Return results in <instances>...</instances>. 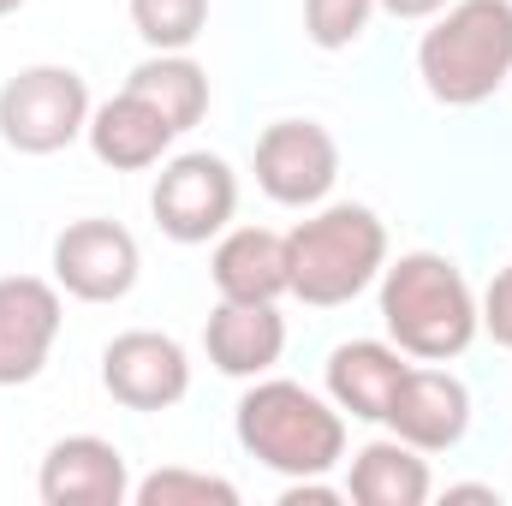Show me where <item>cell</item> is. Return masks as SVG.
I'll use <instances>...</instances> for the list:
<instances>
[{"instance_id": "obj_1", "label": "cell", "mask_w": 512, "mask_h": 506, "mask_svg": "<svg viewBox=\"0 0 512 506\" xmlns=\"http://www.w3.org/2000/svg\"><path fill=\"white\" fill-rule=\"evenodd\" d=\"M382 322L405 358L447 364L477 340V292L441 251H405L382 268Z\"/></svg>"}, {"instance_id": "obj_2", "label": "cell", "mask_w": 512, "mask_h": 506, "mask_svg": "<svg viewBox=\"0 0 512 506\" xmlns=\"http://www.w3.org/2000/svg\"><path fill=\"white\" fill-rule=\"evenodd\" d=\"M387 268V227L364 203H322L286 233V292L310 310L352 304Z\"/></svg>"}, {"instance_id": "obj_3", "label": "cell", "mask_w": 512, "mask_h": 506, "mask_svg": "<svg viewBox=\"0 0 512 506\" xmlns=\"http://www.w3.org/2000/svg\"><path fill=\"white\" fill-rule=\"evenodd\" d=\"M417 78L441 108H477L512 84V0H453L417 42Z\"/></svg>"}, {"instance_id": "obj_4", "label": "cell", "mask_w": 512, "mask_h": 506, "mask_svg": "<svg viewBox=\"0 0 512 506\" xmlns=\"http://www.w3.org/2000/svg\"><path fill=\"white\" fill-rule=\"evenodd\" d=\"M233 429L256 465L280 477H328L346 459V411L298 381H256Z\"/></svg>"}, {"instance_id": "obj_5", "label": "cell", "mask_w": 512, "mask_h": 506, "mask_svg": "<svg viewBox=\"0 0 512 506\" xmlns=\"http://www.w3.org/2000/svg\"><path fill=\"white\" fill-rule=\"evenodd\" d=\"M90 84L72 66H24L0 84V143L18 155H60L90 126Z\"/></svg>"}, {"instance_id": "obj_6", "label": "cell", "mask_w": 512, "mask_h": 506, "mask_svg": "<svg viewBox=\"0 0 512 506\" xmlns=\"http://www.w3.org/2000/svg\"><path fill=\"white\" fill-rule=\"evenodd\" d=\"M149 209L173 245H209L227 233V221L239 209V173L209 149H185V155L161 161Z\"/></svg>"}, {"instance_id": "obj_7", "label": "cell", "mask_w": 512, "mask_h": 506, "mask_svg": "<svg viewBox=\"0 0 512 506\" xmlns=\"http://www.w3.org/2000/svg\"><path fill=\"white\" fill-rule=\"evenodd\" d=\"M340 179V143L316 120H274L256 137V185L280 209H316L328 203Z\"/></svg>"}, {"instance_id": "obj_8", "label": "cell", "mask_w": 512, "mask_h": 506, "mask_svg": "<svg viewBox=\"0 0 512 506\" xmlns=\"http://www.w3.org/2000/svg\"><path fill=\"white\" fill-rule=\"evenodd\" d=\"M143 274V256L120 221H72L54 239V286L78 304H120Z\"/></svg>"}, {"instance_id": "obj_9", "label": "cell", "mask_w": 512, "mask_h": 506, "mask_svg": "<svg viewBox=\"0 0 512 506\" xmlns=\"http://www.w3.org/2000/svg\"><path fill=\"white\" fill-rule=\"evenodd\" d=\"M102 387L126 411H167L191 393V358L173 334L131 328L120 340H108V352H102Z\"/></svg>"}, {"instance_id": "obj_10", "label": "cell", "mask_w": 512, "mask_h": 506, "mask_svg": "<svg viewBox=\"0 0 512 506\" xmlns=\"http://www.w3.org/2000/svg\"><path fill=\"white\" fill-rule=\"evenodd\" d=\"M60 286L42 274H0V387L42 376L60 340Z\"/></svg>"}, {"instance_id": "obj_11", "label": "cell", "mask_w": 512, "mask_h": 506, "mask_svg": "<svg viewBox=\"0 0 512 506\" xmlns=\"http://www.w3.org/2000/svg\"><path fill=\"white\" fill-rule=\"evenodd\" d=\"M382 423L417 453H447L471 429V387L453 370H405Z\"/></svg>"}, {"instance_id": "obj_12", "label": "cell", "mask_w": 512, "mask_h": 506, "mask_svg": "<svg viewBox=\"0 0 512 506\" xmlns=\"http://www.w3.org/2000/svg\"><path fill=\"white\" fill-rule=\"evenodd\" d=\"M36 495L48 506H126L131 501V471L126 453L102 435H66L48 447L36 471Z\"/></svg>"}, {"instance_id": "obj_13", "label": "cell", "mask_w": 512, "mask_h": 506, "mask_svg": "<svg viewBox=\"0 0 512 506\" xmlns=\"http://www.w3.org/2000/svg\"><path fill=\"white\" fill-rule=\"evenodd\" d=\"M203 352L221 376L233 381H256L268 376L286 352V316L274 304H239V298H221L209 328H203Z\"/></svg>"}, {"instance_id": "obj_14", "label": "cell", "mask_w": 512, "mask_h": 506, "mask_svg": "<svg viewBox=\"0 0 512 506\" xmlns=\"http://www.w3.org/2000/svg\"><path fill=\"white\" fill-rule=\"evenodd\" d=\"M84 137H90V149H96L102 167H114V173H143V167H155V161L173 149L179 131L167 126V114L149 108L137 90H120V96H108V102L90 114Z\"/></svg>"}, {"instance_id": "obj_15", "label": "cell", "mask_w": 512, "mask_h": 506, "mask_svg": "<svg viewBox=\"0 0 512 506\" xmlns=\"http://www.w3.org/2000/svg\"><path fill=\"white\" fill-rule=\"evenodd\" d=\"M405 352L399 346H382V340H346L328 352V399L358 417V423H382L399 381H405Z\"/></svg>"}, {"instance_id": "obj_16", "label": "cell", "mask_w": 512, "mask_h": 506, "mask_svg": "<svg viewBox=\"0 0 512 506\" xmlns=\"http://www.w3.org/2000/svg\"><path fill=\"white\" fill-rule=\"evenodd\" d=\"M215 292L239 298V304H274L286 292V233L268 227H233L215 245Z\"/></svg>"}, {"instance_id": "obj_17", "label": "cell", "mask_w": 512, "mask_h": 506, "mask_svg": "<svg viewBox=\"0 0 512 506\" xmlns=\"http://www.w3.org/2000/svg\"><path fill=\"white\" fill-rule=\"evenodd\" d=\"M435 495V477H429V459L417 447H405L399 435L393 441H370L352 453V477H346V501L358 506H423Z\"/></svg>"}, {"instance_id": "obj_18", "label": "cell", "mask_w": 512, "mask_h": 506, "mask_svg": "<svg viewBox=\"0 0 512 506\" xmlns=\"http://www.w3.org/2000/svg\"><path fill=\"white\" fill-rule=\"evenodd\" d=\"M126 90H137L149 108H161L173 131H191L209 114V72L191 54H149L143 66H131Z\"/></svg>"}, {"instance_id": "obj_19", "label": "cell", "mask_w": 512, "mask_h": 506, "mask_svg": "<svg viewBox=\"0 0 512 506\" xmlns=\"http://www.w3.org/2000/svg\"><path fill=\"white\" fill-rule=\"evenodd\" d=\"M137 506H239V489L215 471H191V465H161L143 483H131Z\"/></svg>"}, {"instance_id": "obj_20", "label": "cell", "mask_w": 512, "mask_h": 506, "mask_svg": "<svg viewBox=\"0 0 512 506\" xmlns=\"http://www.w3.org/2000/svg\"><path fill=\"white\" fill-rule=\"evenodd\" d=\"M209 24V0H131V30L155 54H185Z\"/></svg>"}, {"instance_id": "obj_21", "label": "cell", "mask_w": 512, "mask_h": 506, "mask_svg": "<svg viewBox=\"0 0 512 506\" xmlns=\"http://www.w3.org/2000/svg\"><path fill=\"white\" fill-rule=\"evenodd\" d=\"M370 12H376V0H304V36L322 54H340L370 30Z\"/></svg>"}, {"instance_id": "obj_22", "label": "cell", "mask_w": 512, "mask_h": 506, "mask_svg": "<svg viewBox=\"0 0 512 506\" xmlns=\"http://www.w3.org/2000/svg\"><path fill=\"white\" fill-rule=\"evenodd\" d=\"M477 322H483V334H489L495 346L512 352V262L489 280V292L477 298Z\"/></svg>"}, {"instance_id": "obj_23", "label": "cell", "mask_w": 512, "mask_h": 506, "mask_svg": "<svg viewBox=\"0 0 512 506\" xmlns=\"http://www.w3.org/2000/svg\"><path fill=\"white\" fill-rule=\"evenodd\" d=\"M340 501H346V489H328L322 477H292L286 495H280V506H340Z\"/></svg>"}, {"instance_id": "obj_24", "label": "cell", "mask_w": 512, "mask_h": 506, "mask_svg": "<svg viewBox=\"0 0 512 506\" xmlns=\"http://www.w3.org/2000/svg\"><path fill=\"white\" fill-rule=\"evenodd\" d=\"M382 12H393V18H435L447 0H376Z\"/></svg>"}, {"instance_id": "obj_25", "label": "cell", "mask_w": 512, "mask_h": 506, "mask_svg": "<svg viewBox=\"0 0 512 506\" xmlns=\"http://www.w3.org/2000/svg\"><path fill=\"white\" fill-rule=\"evenodd\" d=\"M447 501H489V506H501V495H495V489H483V483H459V489H447Z\"/></svg>"}, {"instance_id": "obj_26", "label": "cell", "mask_w": 512, "mask_h": 506, "mask_svg": "<svg viewBox=\"0 0 512 506\" xmlns=\"http://www.w3.org/2000/svg\"><path fill=\"white\" fill-rule=\"evenodd\" d=\"M18 6H24V0H0V18H12V12H18Z\"/></svg>"}]
</instances>
